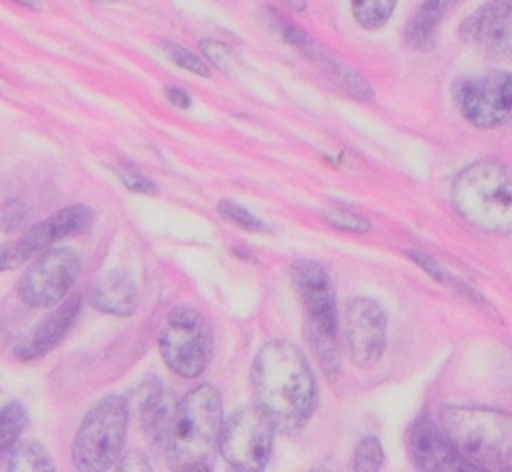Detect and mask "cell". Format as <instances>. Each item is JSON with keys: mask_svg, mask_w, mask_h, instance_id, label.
<instances>
[{"mask_svg": "<svg viewBox=\"0 0 512 472\" xmlns=\"http://www.w3.org/2000/svg\"><path fill=\"white\" fill-rule=\"evenodd\" d=\"M254 406L274 430H300L316 408V378L304 352L288 340H270L254 356L250 368Z\"/></svg>", "mask_w": 512, "mask_h": 472, "instance_id": "obj_1", "label": "cell"}, {"mask_svg": "<svg viewBox=\"0 0 512 472\" xmlns=\"http://www.w3.org/2000/svg\"><path fill=\"white\" fill-rule=\"evenodd\" d=\"M436 426L454 452L480 472L512 470L510 412L482 406H442Z\"/></svg>", "mask_w": 512, "mask_h": 472, "instance_id": "obj_2", "label": "cell"}, {"mask_svg": "<svg viewBox=\"0 0 512 472\" xmlns=\"http://www.w3.org/2000/svg\"><path fill=\"white\" fill-rule=\"evenodd\" d=\"M452 204L474 228L488 234H508L512 226V180L500 160L484 158L458 172L452 184Z\"/></svg>", "mask_w": 512, "mask_h": 472, "instance_id": "obj_3", "label": "cell"}, {"mask_svg": "<svg viewBox=\"0 0 512 472\" xmlns=\"http://www.w3.org/2000/svg\"><path fill=\"white\" fill-rule=\"evenodd\" d=\"M224 424L222 396L214 384H198L180 402L164 438V448L172 468L194 462L210 464L212 452Z\"/></svg>", "mask_w": 512, "mask_h": 472, "instance_id": "obj_4", "label": "cell"}, {"mask_svg": "<svg viewBox=\"0 0 512 472\" xmlns=\"http://www.w3.org/2000/svg\"><path fill=\"white\" fill-rule=\"evenodd\" d=\"M292 280L306 314L304 334L326 376L334 380L340 374V350L338 306L330 276L320 262L302 258L292 264Z\"/></svg>", "mask_w": 512, "mask_h": 472, "instance_id": "obj_5", "label": "cell"}, {"mask_svg": "<svg viewBox=\"0 0 512 472\" xmlns=\"http://www.w3.org/2000/svg\"><path fill=\"white\" fill-rule=\"evenodd\" d=\"M128 420L124 396L108 394L100 398L76 430L72 442L74 468L78 472H106L114 466L124 448Z\"/></svg>", "mask_w": 512, "mask_h": 472, "instance_id": "obj_6", "label": "cell"}, {"mask_svg": "<svg viewBox=\"0 0 512 472\" xmlns=\"http://www.w3.org/2000/svg\"><path fill=\"white\" fill-rule=\"evenodd\" d=\"M158 346L162 360L174 374L182 378L200 376L210 356V338L202 314L188 304L174 306L160 330Z\"/></svg>", "mask_w": 512, "mask_h": 472, "instance_id": "obj_7", "label": "cell"}, {"mask_svg": "<svg viewBox=\"0 0 512 472\" xmlns=\"http://www.w3.org/2000/svg\"><path fill=\"white\" fill-rule=\"evenodd\" d=\"M274 426L256 408L236 410L224 424L218 450L226 472H264L274 446Z\"/></svg>", "mask_w": 512, "mask_h": 472, "instance_id": "obj_8", "label": "cell"}, {"mask_svg": "<svg viewBox=\"0 0 512 472\" xmlns=\"http://www.w3.org/2000/svg\"><path fill=\"white\" fill-rule=\"evenodd\" d=\"M82 262L78 252L68 246L42 250L24 270L16 284L18 298L30 308H50L62 302L78 280Z\"/></svg>", "mask_w": 512, "mask_h": 472, "instance_id": "obj_9", "label": "cell"}, {"mask_svg": "<svg viewBox=\"0 0 512 472\" xmlns=\"http://www.w3.org/2000/svg\"><path fill=\"white\" fill-rule=\"evenodd\" d=\"M338 322L348 358L360 368L374 366L382 358L388 340V318L382 304L370 296L350 298Z\"/></svg>", "mask_w": 512, "mask_h": 472, "instance_id": "obj_10", "label": "cell"}, {"mask_svg": "<svg viewBox=\"0 0 512 472\" xmlns=\"http://www.w3.org/2000/svg\"><path fill=\"white\" fill-rule=\"evenodd\" d=\"M454 98L460 114L478 128H496L510 120L512 76L506 70H490L456 84Z\"/></svg>", "mask_w": 512, "mask_h": 472, "instance_id": "obj_11", "label": "cell"}, {"mask_svg": "<svg viewBox=\"0 0 512 472\" xmlns=\"http://www.w3.org/2000/svg\"><path fill=\"white\" fill-rule=\"evenodd\" d=\"M408 452L418 472H480L446 442L436 422L420 416L408 430Z\"/></svg>", "mask_w": 512, "mask_h": 472, "instance_id": "obj_12", "label": "cell"}, {"mask_svg": "<svg viewBox=\"0 0 512 472\" xmlns=\"http://www.w3.org/2000/svg\"><path fill=\"white\" fill-rule=\"evenodd\" d=\"M124 400L128 418H132L142 432L164 444L176 408L172 392L156 376H146Z\"/></svg>", "mask_w": 512, "mask_h": 472, "instance_id": "obj_13", "label": "cell"}, {"mask_svg": "<svg viewBox=\"0 0 512 472\" xmlns=\"http://www.w3.org/2000/svg\"><path fill=\"white\" fill-rule=\"evenodd\" d=\"M460 38L488 56L510 54V2L482 4L462 20Z\"/></svg>", "mask_w": 512, "mask_h": 472, "instance_id": "obj_14", "label": "cell"}, {"mask_svg": "<svg viewBox=\"0 0 512 472\" xmlns=\"http://www.w3.org/2000/svg\"><path fill=\"white\" fill-rule=\"evenodd\" d=\"M80 312V296H70L56 310L46 314L28 336L16 342L14 354L22 360H34L48 354L68 334Z\"/></svg>", "mask_w": 512, "mask_h": 472, "instance_id": "obj_15", "label": "cell"}, {"mask_svg": "<svg viewBox=\"0 0 512 472\" xmlns=\"http://www.w3.org/2000/svg\"><path fill=\"white\" fill-rule=\"evenodd\" d=\"M94 210L86 204H74L68 208L58 210L50 218L34 224L30 230H26L20 238L28 246V250L34 254H40L42 250L50 248L54 242L84 232L92 222Z\"/></svg>", "mask_w": 512, "mask_h": 472, "instance_id": "obj_16", "label": "cell"}, {"mask_svg": "<svg viewBox=\"0 0 512 472\" xmlns=\"http://www.w3.org/2000/svg\"><path fill=\"white\" fill-rule=\"evenodd\" d=\"M90 304L112 316H132L138 308V288L130 272L116 268L102 274L92 290Z\"/></svg>", "mask_w": 512, "mask_h": 472, "instance_id": "obj_17", "label": "cell"}, {"mask_svg": "<svg viewBox=\"0 0 512 472\" xmlns=\"http://www.w3.org/2000/svg\"><path fill=\"white\" fill-rule=\"evenodd\" d=\"M336 86H340L344 92H348L352 98L356 100H372L374 92L372 86L350 66H346L344 62H340L338 58H334L332 54H328L326 50H322L320 46L314 44V40L310 38L302 48H300Z\"/></svg>", "mask_w": 512, "mask_h": 472, "instance_id": "obj_18", "label": "cell"}, {"mask_svg": "<svg viewBox=\"0 0 512 472\" xmlns=\"http://www.w3.org/2000/svg\"><path fill=\"white\" fill-rule=\"evenodd\" d=\"M452 2H422L406 24L404 38L414 50H430L436 44L438 28Z\"/></svg>", "mask_w": 512, "mask_h": 472, "instance_id": "obj_19", "label": "cell"}, {"mask_svg": "<svg viewBox=\"0 0 512 472\" xmlns=\"http://www.w3.org/2000/svg\"><path fill=\"white\" fill-rule=\"evenodd\" d=\"M8 472H56V464L48 448L42 442L30 438L18 442L10 450Z\"/></svg>", "mask_w": 512, "mask_h": 472, "instance_id": "obj_20", "label": "cell"}, {"mask_svg": "<svg viewBox=\"0 0 512 472\" xmlns=\"http://www.w3.org/2000/svg\"><path fill=\"white\" fill-rule=\"evenodd\" d=\"M28 422V414L20 402L0 404V454L10 452Z\"/></svg>", "mask_w": 512, "mask_h": 472, "instance_id": "obj_21", "label": "cell"}, {"mask_svg": "<svg viewBox=\"0 0 512 472\" xmlns=\"http://www.w3.org/2000/svg\"><path fill=\"white\" fill-rule=\"evenodd\" d=\"M396 8L392 0H356L352 2V14L356 22L366 30H376L388 22Z\"/></svg>", "mask_w": 512, "mask_h": 472, "instance_id": "obj_22", "label": "cell"}, {"mask_svg": "<svg viewBox=\"0 0 512 472\" xmlns=\"http://www.w3.org/2000/svg\"><path fill=\"white\" fill-rule=\"evenodd\" d=\"M384 462V450L376 436L362 438L350 460V472H378Z\"/></svg>", "mask_w": 512, "mask_h": 472, "instance_id": "obj_23", "label": "cell"}, {"mask_svg": "<svg viewBox=\"0 0 512 472\" xmlns=\"http://www.w3.org/2000/svg\"><path fill=\"white\" fill-rule=\"evenodd\" d=\"M198 46H200V50L204 52V56H206L214 66H218V68L224 70V72H230V70L238 64L236 52H234L230 46H226L224 42H220V40L202 38V40L198 42Z\"/></svg>", "mask_w": 512, "mask_h": 472, "instance_id": "obj_24", "label": "cell"}, {"mask_svg": "<svg viewBox=\"0 0 512 472\" xmlns=\"http://www.w3.org/2000/svg\"><path fill=\"white\" fill-rule=\"evenodd\" d=\"M162 48L166 50L168 58H170L174 64H178L180 68H184V70H188V72H194V74H198V76H208V74H210V70H208V66L204 64V60H202L200 56H196L194 52H190L188 48H184V46H180V44H174V42H166Z\"/></svg>", "mask_w": 512, "mask_h": 472, "instance_id": "obj_25", "label": "cell"}, {"mask_svg": "<svg viewBox=\"0 0 512 472\" xmlns=\"http://www.w3.org/2000/svg\"><path fill=\"white\" fill-rule=\"evenodd\" d=\"M114 172L118 176V180L132 192H138V194H146V196H152V194H158V186L154 180H150L148 176H144L140 170L132 168V166H120L116 164L114 166Z\"/></svg>", "mask_w": 512, "mask_h": 472, "instance_id": "obj_26", "label": "cell"}, {"mask_svg": "<svg viewBox=\"0 0 512 472\" xmlns=\"http://www.w3.org/2000/svg\"><path fill=\"white\" fill-rule=\"evenodd\" d=\"M322 218L328 224H332L334 228L344 230V232H368L372 228V224L364 216H360L356 212H350V210H342V208L326 210Z\"/></svg>", "mask_w": 512, "mask_h": 472, "instance_id": "obj_27", "label": "cell"}, {"mask_svg": "<svg viewBox=\"0 0 512 472\" xmlns=\"http://www.w3.org/2000/svg\"><path fill=\"white\" fill-rule=\"evenodd\" d=\"M26 204L24 200L20 198H6L2 204H0V230L10 234V232H16L24 220H26Z\"/></svg>", "mask_w": 512, "mask_h": 472, "instance_id": "obj_28", "label": "cell"}, {"mask_svg": "<svg viewBox=\"0 0 512 472\" xmlns=\"http://www.w3.org/2000/svg\"><path fill=\"white\" fill-rule=\"evenodd\" d=\"M218 212H220L222 216H226L228 220L236 222L238 226L246 228V230L256 232V230H262V228H264V222H262L258 216H254L252 212H248L246 208H242L240 204H236L234 200H226V198L220 200V202H218Z\"/></svg>", "mask_w": 512, "mask_h": 472, "instance_id": "obj_29", "label": "cell"}, {"mask_svg": "<svg viewBox=\"0 0 512 472\" xmlns=\"http://www.w3.org/2000/svg\"><path fill=\"white\" fill-rule=\"evenodd\" d=\"M30 258H32V252L22 242V238L0 244V272L14 270V268L22 266L24 262H28Z\"/></svg>", "mask_w": 512, "mask_h": 472, "instance_id": "obj_30", "label": "cell"}, {"mask_svg": "<svg viewBox=\"0 0 512 472\" xmlns=\"http://www.w3.org/2000/svg\"><path fill=\"white\" fill-rule=\"evenodd\" d=\"M114 472H154V466L142 450H128L114 462Z\"/></svg>", "mask_w": 512, "mask_h": 472, "instance_id": "obj_31", "label": "cell"}, {"mask_svg": "<svg viewBox=\"0 0 512 472\" xmlns=\"http://www.w3.org/2000/svg\"><path fill=\"white\" fill-rule=\"evenodd\" d=\"M406 256L408 258H412L422 270H426L428 272V276H432L434 280H438V282H446V272H444V268L434 260V258H430L428 254H424V252H416V250H408L406 252Z\"/></svg>", "mask_w": 512, "mask_h": 472, "instance_id": "obj_32", "label": "cell"}, {"mask_svg": "<svg viewBox=\"0 0 512 472\" xmlns=\"http://www.w3.org/2000/svg\"><path fill=\"white\" fill-rule=\"evenodd\" d=\"M164 96L168 98L170 104H174L178 108H188L190 106V94L180 86H166Z\"/></svg>", "mask_w": 512, "mask_h": 472, "instance_id": "obj_33", "label": "cell"}, {"mask_svg": "<svg viewBox=\"0 0 512 472\" xmlns=\"http://www.w3.org/2000/svg\"><path fill=\"white\" fill-rule=\"evenodd\" d=\"M174 472H212V470H210V464H206V462H194V464L180 466Z\"/></svg>", "mask_w": 512, "mask_h": 472, "instance_id": "obj_34", "label": "cell"}, {"mask_svg": "<svg viewBox=\"0 0 512 472\" xmlns=\"http://www.w3.org/2000/svg\"><path fill=\"white\" fill-rule=\"evenodd\" d=\"M308 472H342V470L338 466H334V464H322V466H316V468H312Z\"/></svg>", "mask_w": 512, "mask_h": 472, "instance_id": "obj_35", "label": "cell"}, {"mask_svg": "<svg viewBox=\"0 0 512 472\" xmlns=\"http://www.w3.org/2000/svg\"><path fill=\"white\" fill-rule=\"evenodd\" d=\"M20 6H30V8H34V10H40L42 8V4L40 2H18Z\"/></svg>", "mask_w": 512, "mask_h": 472, "instance_id": "obj_36", "label": "cell"}, {"mask_svg": "<svg viewBox=\"0 0 512 472\" xmlns=\"http://www.w3.org/2000/svg\"><path fill=\"white\" fill-rule=\"evenodd\" d=\"M0 326H2V320H0Z\"/></svg>", "mask_w": 512, "mask_h": 472, "instance_id": "obj_37", "label": "cell"}]
</instances>
